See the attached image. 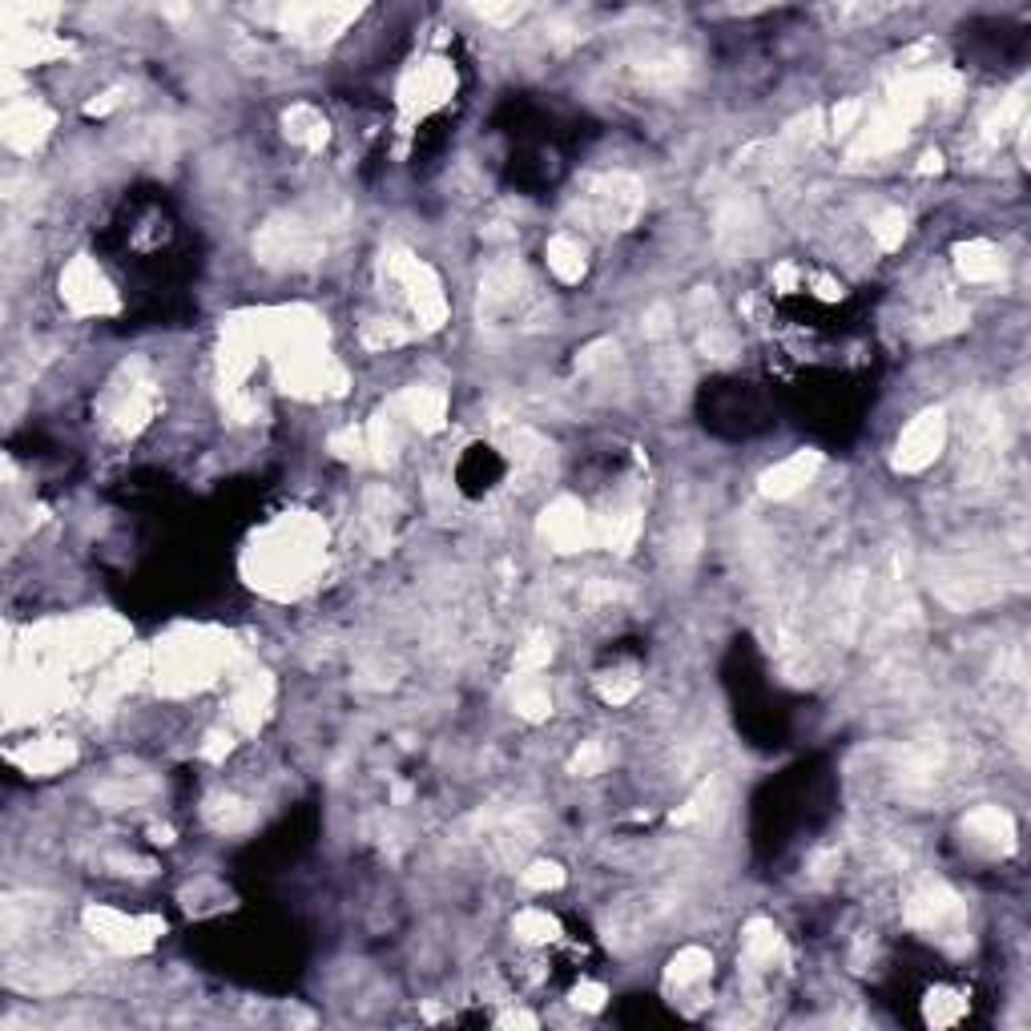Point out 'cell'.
Returning a JSON list of instances; mask_svg holds the SVG:
<instances>
[{"instance_id":"obj_1","label":"cell","mask_w":1031,"mask_h":1031,"mask_svg":"<svg viewBox=\"0 0 1031 1031\" xmlns=\"http://www.w3.org/2000/svg\"><path fill=\"white\" fill-rule=\"evenodd\" d=\"M939 440H943V423H939V415H923V420L903 435V443H899L906 468H923V463L935 455Z\"/></svg>"}]
</instances>
